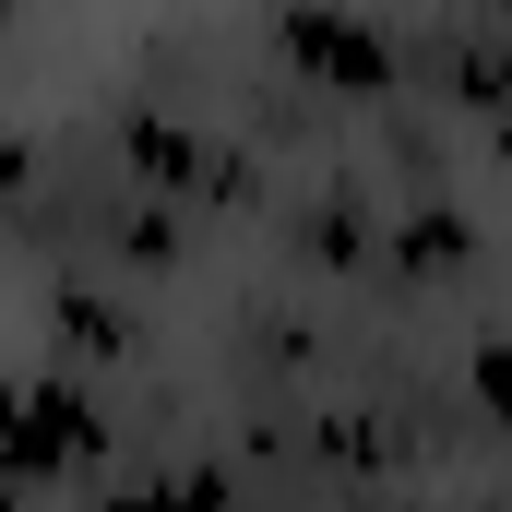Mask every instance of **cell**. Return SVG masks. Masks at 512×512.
Wrapping results in <instances>:
<instances>
[{
  "instance_id": "6da1fadb",
  "label": "cell",
  "mask_w": 512,
  "mask_h": 512,
  "mask_svg": "<svg viewBox=\"0 0 512 512\" xmlns=\"http://www.w3.org/2000/svg\"><path fill=\"white\" fill-rule=\"evenodd\" d=\"M274 60L322 96H393V36L358 12V0H274Z\"/></svg>"
},
{
  "instance_id": "7a4b0ae2",
  "label": "cell",
  "mask_w": 512,
  "mask_h": 512,
  "mask_svg": "<svg viewBox=\"0 0 512 512\" xmlns=\"http://www.w3.org/2000/svg\"><path fill=\"white\" fill-rule=\"evenodd\" d=\"M84 441H96V417H84L72 393L36 382V393H24V417H12V477H24V489H48V477L84 453Z\"/></svg>"
},
{
  "instance_id": "3957f363",
  "label": "cell",
  "mask_w": 512,
  "mask_h": 512,
  "mask_svg": "<svg viewBox=\"0 0 512 512\" xmlns=\"http://www.w3.org/2000/svg\"><path fill=\"white\" fill-rule=\"evenodd\" d=\"M465 382H477V417H501V429H512V334H477Z\"/></svg>"
},
{
  "instance_id": "277c9868",
  "label": "cell",
  "mask_w": 512,
  "mask_h": 512,
  "mask_svg": "<svg viewBox=\"0 0 512 512\" xmlns=\"http://www.w3.org/2000/svg\"><path fill=\"white\" fill-rule=\"evenodd\" d=\"M393 251H405V262H453V251H465V227H453V215H417Z\"/></svg>"
},
{
  "instance_id": "5b68a950",
  "label": "cell",
  "mask_w": 512,
  "mask_h": 512,
  "mask_svg": "<svg viewBox=\"0 0 512 512\" xmlns=\"http://www.w3.org/2000/svg\"><path fill=\"white\" fill-rule=\"evenodd\" d=\"M108 512H215V489H120Z\"/></svg>"
}]
</instances>
